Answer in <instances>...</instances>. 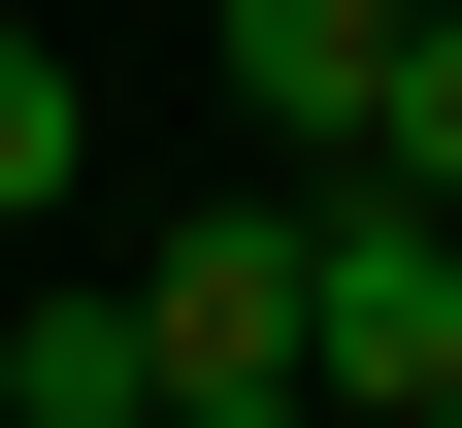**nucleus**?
I'll return each mask as SVG.
<instances>
[{"label":"nucleus","instance_id":"nucleus-1","mask_svg":"<svg viewBox=\"0 0 462 428\" xmlns=\"http://www.w3.org/2000/svg\"><path fill=\"white\" fill-rule=\"evenodd\" d=\"M298 362L364 428H462V198L430 165H298Z\"/></svg>","mask_w":462,"mask_h":428},{"label":"nucleus","instance_id":"nucleus-2","mask_svg":"<svg viewBox=\"0 0 462 428\" xmlns=\"http://www.w3.org/2000/svg\"><path fill=\"white\" fill-rule=\"evenodd\" d=\"M133 362H165V428H298L330 396V362H298V198L165 231V264H133Z\"/></svg>","mask_w":462,"mask_h":428},{"label":"nucleus","instance_id":"nucleus-3","mask_svg":"<svg viewBox=\"0 0 462 428\" xmlns=\"http://www.w3.org/2000/svg\"><path fill=\"white\" fill-rule=\"evenodd\" d=\"M199 67L264 99V165H364V99H396V0H231Z\"/></svg>","mask_w":462,"mask_h":428},{"label":"nucleus","instance_id":"nucleus-4","mask_svg":"<svg viewBox=\"0 0 462 428\" xmlns=\"http://www.w3.org/2000/svg\"><path fill=\"white\" fill-rule=\"evenodd\" d=\"M0 428H165V362H133V296H33V330H0Z\"/></svg>","mask_w":462,"mask_h":428},{"label":"nucleus","instance_id":"nucleus-5","mask_svg":"<svg viewBox=\"0 0 462 428\" xmlns=\"http://www.w3.org/2000/svg\"><path fill=\"white\" fill-rule=\"evenodd\" d=\"M67 165H99V99H67V33L0 0V231H67Z\"/></svg>","mask_w":462,"mask_h":428},{"label":"nucleus","instance_id":"nucleus-6","mask_svg":"<svg viewBox=\"0 0 462 428\" xmlns=\"http://www.w3.org/2000/svg\"><path fill=\"white\" fill-rule=\"evenodd\" d=\"M364 165H430V198H462V0H396V99H364Z\"/></svg>","mask_w":462,"mask_h":428}]
</instances>
